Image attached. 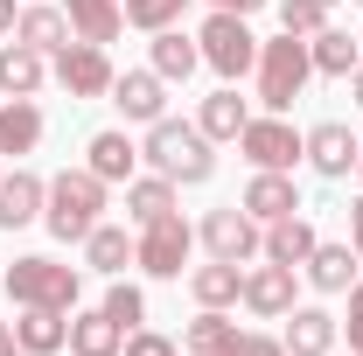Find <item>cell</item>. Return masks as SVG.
<instances>
[{
    "label": "cell",
    "mask_w": 363,
    "mask_h": 356,
    "mask_svg": "<svg viewBox=\"0 0 363 356\" xmlns=\"http://www.w3.org/2000/svg\"><path fill=\"white\" fill-rule=\"evenodd\" d=\"M210 147H217V140L203 133V126H189V119H154L140 161H154V175H168L175 189H196V182L217 175V154H210Z\"/></svg>",
    "instance_id": "cell-1"
},
{
    "label": "cell",
    "mask_w": 363,
    "mask_h": 356,
    "mask_svg": "<svg viewBox=\"0 0 363 356\" xmlns=\"http://www.w3.org/2000/svg\"><path fill=\"white\" fill-rule=\"evenodd\" d=\"M98 210H105V182L91 175V168H63V175L49 182L43 223H49L56 245H84L91 230H98Z\"/></svg>",
    "instance_id": "cell-2"
},
{
    "label": "cell",
    "mask_w": 363,
    "mask_h": 356,
    "mask_svg": "<svg viewBox=\"0 0 363 356\" xmlns=\"http://www.w3.org/2000/svg\"><path fill=\"white\" fill-rule=\"evenodd\" d=\"M77 294H84V272L56 266V259H43V252H28V259L7 266V301H14V308H56V314H70Z\"/></svg>",
    "instance_id": "cell-3"
},
{
    "label": "cell",
    "mask_w": 363,
    "mask_h": 356,
    "mask_svg": "<svg viewBox=\"0 0 363 356\" xmlns=\"http://www.w3.org/2000/svg\"><path fill=\"white\" fill-rule=\"evenodd\" d=\"M308 77H315V56H308L301 35L279 28V43H259V105H266V112H286V105L308 91Z\"/></svg>",
    "instance_id": "cell-4"
},
{
    "label": "cell",
    "mask_w": 363,
    "mask_h": 356,
    "mask_svg": "<svg viewBox=\"0 0 363 356\" xmlns=\"http://www.w3.org/2000/svg\"><path fill=\"white\" fill-rule=\"evenodd\" d=\"M196 49H203V63H210L224 84H238L245 70H259V35L245 28V14H217V7H210V21H203Z\"/></svg>",
    "instance_id": "cell-5"
},
{
    "label": "cell",
    "mask_w": 363,
    "mask_h": 356,
    "mask_svg": "<svg viewBox=\"0 0 363 356\" xmlns=\"http://www.w3.org/2000/svg\"><path fill=\"white\" fill-rule=\"evenodd\" d=\"M189 252H196V230L182 223V210H168V217H154V223H140V238H133V266L147 272V279H182Z\"/></svg>",
    "instance_id": "cell-6"
},
{
    "label": "cell",
    "mask_w": 363,
    "mask_h": 356,
    "mask_svg": "<svg viewBox=\"0 0 363 356\" xmlns=\"http://www.w3.org/2000/svg\"><path fill=\"white\" fill-rule=\"evenodd\" d=\"M203 245H210V259L252 266V259L266 252V223L245 217V203H224V210H210V217H203Z\"/></svg>",
    "instance_id": "cell-7"
},
{
    "label": "cell",
    "mask_w": 363,
    "mask_h": 356,
    "mask_svg": "<svg viewBox=\"0 0 363 356\" xmlns=\"http://www.w3.org/2000/svg\"><path fill=\"white\" fill-rule=\"evenodd\" d=\"M238 147H245V161H252V168H279V175H286V168L308 154V133H294L279 112H266V119H245Z\"/></svg>",
    "instance_id": "cell-8"
},
{
    "label": "cell",
    "mask_w": 363,
    "mask_h": 356,
    "mask_svg": "<svg viewBox=\"0 0 363 356\" xmlns=\"http://www.w3.org/2000/svg\"><path fill=\"white\" fill-rule=\"evenodd\" d=\"M112 77H119V70H112V56L98 43H77V35H70V43L56 49V84L70 91V98H105Z\"/></svg>",
    "instance_id": "cell-9"
},
{
    "label": "cell",
    "mask_w": 363,
    "mask_h": 356,
    "mask_svg": "<svg viewBox=\"0 0 363 356\" xmlns=\"http://www.w3.org/2000/svg\"><path fill=\"white\" fill-rule=\"evenodd\" d=\"M357 154H363V140L350 133L342 119H321V126H308V154H301V161H308L315 175L342 182V175H350V168H357Z\"/></svg>",
    "instance_id": "cell-10"
},
{
    "label": "cell",
    "mask_w": 363,
    "mask_h": 356,
    "mask_svg": "<svg viewBox=\"0 0 363 356\" xmlns=\"http://www.w3.org/2000/svg\"><path fill=\"white\" fill-rule=\"evenodd\" d=\"M245 308L259 314V321H286L294 314V266H245V294H238Z\"/></svg>",
    "instance_id": "cell-11"
},
{
    "label": "cell",
    "mask_w": 363,
    "mask_h": 356,
    "mask_svg": "<svg viewBox=\"0 0 363 356\" xmlns=\"http://www.w3.org/2000/svg\"><path fill=\"white\" fill-rule=\"evenodd\" d=\"M112 105H119L133 126H154V119H168V77H154V70H119V77H112Z\"/></svg>",
    "instance_id": "cell-12"
},
{
    "label": "cell",
    "mask_w": 363,
    "mask_h": 356,
    "mask_svg": "<svg viewBox=\"0 0 363 356\" xmlns=\"http://www.w3.org/2000/svg\"><path fill=\"white\" fill-rule=\"evenodd\" d=\"M245 217H259V223H279V217H294L301 210V189H294V175H279V168H252V182H245Z\"/></svg>",
    "instance_id": "cell-13"
},
{
    "label": "cell",
    "mask_w": 363,
    "mask_h": 356,
    "mask_svg": "<svg viewBox=\"0 0 363 356\" xmlns=\"http://www.w3.org/2000/svg\"><path fill=\"white\" fill-rule=\"evenodd\" d=\"M49 203V182L28 175V168H14V175H0V230H21V223H35Z\"/></svg>",
    "instance_id": "cell-14"
},
{
    "label": "cell",
    "mask_w": 363,
    "mask_h": 356,
    "mask_svg": "<svg viewBox=\"0 0 363 356\" xmlns=\"http://www.w3.org/2000/svg\"><path fill=\"white\" fill-rule=\"evenodd\" d=\"M84 168L98 182H105V189H112V182H133V168H140V147L126 133H119V126H105V133H91V147H84Z\"/></svg>",
    "instance_id": "cell-15"
},
{
    "label": "cell",
    "mask_w": 363,
    "mask_h": 356,
    "mask_svg": "<svg viewBox=\"0 0 363 356\" xmlns=\"http://www.w3.org/2000/svg\"><path fill=\"white\" fill-rule=\"evenodd\" d=\"M335 335H342V321H335L328 308H294L279 343H286V356H328V350H335Z\"/></svg>",
    "instance_id": "cell-16"
},
{
    "label": "cell",
    "mask_w": 363,
    "mask_h": 356,
    "mask_svg": "<svg viewBox=\"0 0 363 356\" xmlns=\"http://www.w3.org/2000/svg\"><path fill=\"white\" fill-rule=\"evenodd\" d=\"M35 147H43V105L35 98H7L0 105V161L35 154Z\"/></svg>",
    "instance_id": "cell-17"
},
{
    "label": "cell",
    "mask_w": 363,
    "mask_h": 356,
    "mask_svg": "<svg viewBox=\"0 0 363 356\" xmlns=\"http://www.w3.org/2000/svg\"><path fill=\"white\" fill-rule=\"evenodd\" d=\"M63 14H70V35L77 43H119V28H126V7L119 0H63Z\"/></svg>",
    "instance_id": "cell-18"
},
{
    "label": "cell",
    "mask_w": 363,
    "mask_h": 356,
    "mask_svg": "<svg viewBox=\"0 0 363 356\" xmlns=\"http://www.w3.org/2000/svg\"><path fill=\"white\" fill-rule=\"evenodd\" d=\"M126 350V328L112 321L105 308H70V356H119Z\"/></svg>",
    "instance_id": "cell-19"
},
{
    "label": "cell",
    "mask_w": 363,
    "mask_h": 356,
    "mask_svg": "<svg viewBox=\"0 0 363 356\" xmlns=\"http://www.w3.org/2000/svg\"><path fill=\"white\" fill-rule=\"evenodd\" d=\"M321 238H315V223L301 217V210H294V217H279V223H266V252H259V259H272V266H308V252H315Z\"/></svg>",
    "instance_id": "cell-20"
},
{
    "label": "cell",
    "mask_w": 363,
    "mask_h": 356,
    "mask_svg": "<svg viewBox=\"0 0 363 356\" xmlns=\"http://www.w3.org/2000/svg\"><path fill=\"white\" fill-rule=\"evenodd\" d=\"M14 343L28 356H56V350H70V314H56V308H21V321H14Z\"/></svg>",
    "instance_id": "cell-21"
},
{
    "label": "cell",
    "mask_w": 363,
    "mask_h": 356,
    "mask_svg": "<svg viewBox=\"0 0 363 356\" xmlns=\"http://www.w3.org/2000/svg\"><path fill=\"white\" fill-rule=\"evenodd\" d=\"M43 70H49L43 49L0 43V91H7V98H35V91H43Z\"/></svg>",
    "instance_id": "cell-22"
},
{
    "label": "cell",
    "mask_w": 363,
    "mask_h": 356,
    "mask_svg": "<svg viewBox=\"0 0 363 356\" xmlns=\"http://www.w3.org/2000/svg\"><path fill=\"white\" fill-rule=\"evenodd\" d=\"M154 77H168V84H189L196 70H203V49H196V35H182V28H161L154 35V63H147Z\"/></svg>",
    "instance_id": "cell-23"
},
{
    "label": "cell",
    "mask_w": 363,
    "mask_h": 356,
    "mask_svg": "<svg viewBox=\"0 0 363 356\" xmlns=\"http://www.w3.org/2000/svg\"><path fill=\"white\" fill-rule=\"evenodd\" d=\"M14 43L56 56V49L70 43V14H63V7H21V14H14Z\"/></svg>",
    "instance_id": "cell-24"
},
{
    "label": "cell",
    "mask_w": 363,
    "mask_h": 356,
    "mask_svg": "<svg viewBox=\"0 0 363 356\" xmlns=\"http://www.w3.org/2000/svg\"><path fill=\"white\" fill-rule=\"evenodd\" d=\"M301 272L315 279L321 294H350V287H357V245H315Z\"/></svg>",
    "instance_id": "cell-25"
},
{
    "label": "cell",
    "mask_w": 363,
    "mask_h": 356,
    "mask_svg": "<svg viewBox=\"0 0 363 356\" xmlns=\"http://www.w3.org/2000/svg\"><path fill=\"white\" fill-rule=\"evenodd\" d=\"M189 294H196V308H230V301L245 294V266H230V259H210V266L189 272Z\"/></svg>",
    "instance_id": "cell-26"
},
{
    "label": "cell",
    "mask_w": 363,
    "mask_h": 356,
    "mask_svg": "<svg viewBox=\"0 0 363 356\" xmlns=\"http://www.w3.org/2000/svg\"><path fill=\"white\" fill-rule=\"evenodd\" d=\"M245 119H252V105L238 98V84L210 91V98H203V112H196V126H203L210 140H238V133H245Z\"/></svg>",
    "instance_id": "cell-27"
},
{
    "label": "cell",
    "mask_w": 363,
    "mask_h": 356,
    "mask_svg": "<svg viewBox=\"0 0 363 356\" xmlns=\"http://www.w3.org/2000/svg\"><path fill=\"white\" fill-rule=\"evenodd\" d=\"M230 343H238V321L224 308H196V321L182 328V350L189 356H224Z\"/></svg>",
    "instance_id": "cell-28"
},
{
    "label": "cell",
    "mask_w": 363,
    "mask_h": 356,
    "mask_svg": "<svg viewBox=\"0 0 363 356\" xmlns=\"http://www.w3.org/2000/svg\"><path fill=\"white\" fill-rule=\"evenodd\" d=\"M308 56H315L321 77H350L363 63V35H342V28H321V35H308Z\"/></svg>",
    "instance_id": "cell-29"
},
{
    "label": "cell",
    "mask_w": 363,
    "mask_h": 356,
    "mask_svg": "<svg viewBox=\"0 0 363 356\" xmlns=\"http://www.w3.org/2000/svg\"><path fill=\"white\" fill-rule=\"evenodd\" d=\"M175 210V182L168 175H133L126 182V217L133 223H154V217H168Z\"/></svg>",
    "instance_id": "cell-30"
},
{
    "label": "cell",
    "mask_w": 363,
    "mask_h": 356,
    "mask_svg": "<svg viewBox=\"0 0 363 356\" xmlns=\"http://www.w3.org/2000/svg\"><path fill=\"white\" fill-rule=\"evenodd\" d=\"M84 259H91V272H112V279H119V272L133 266V238H126L119 223H98L84 238Z\"/></svg>",
    "instance_id": "cell-31"
},
{
    "label": "cell",
    "mask_w": 363,
    "mask_h": 356,
    "mask_svg": "<svg viewBox=\"0 0 363 356\" xmlns=\"http://www.w3.org/2000/svg\"><path fill=\"white\" fill-rule=\"evenodd\" d=\"M279 28L308 43V35H321V28H328V7H321V0H279Z\"/></svg>",
    "instance_id": "cell-32"
},
{
    "label": "cell",
    "mask_w": 363,
    "mask_h": 356,
    "mask_svg": "<svg viewBox=\"0 0 363 356\" xmlns=\"http://www.w3.org/2000/svg\"><path fill=\"white\" fill-rule=\"evenodd\" d=\"M182 7H189V0H126V21L147 28V35H161V28H175V21H182Z\"/></svg>",
    "instance_id": "cell-33"
},
{
    "label": "cell",
    "mask_w": 363,
    "mask_h": 356,
    "mask_svg": "<svg viewBox=\"0 0 363 356\" xmlns=\"http://www.w3.org/2000/svg\"><path fill=\"white\" fill-rule=\"evenodd\" d=\"M105 314H112V321H119V328L133 335L140 321H147V294H140V287H126V279H119V287L105 294Z\"/></svg>",
    "instance_id": "cell-34"
},
{
    "label": "cell",
    "mask_w": 363,
    "mask_h": 356,
    "mask_svg": "<svg viewBox=\"0 0 363 356\" xmlns=\"http://www.w3.org/2000/svg\"><path fill=\"white\" fill-rule=\"evenodd\" d=\"M224 356H286V343H279V335H252V328H238V343H230Z\"/></svg>",
    "instance_id": "cell-35"
},
{
    "label": "cell",
    "mask_w": 363,
    "mask_h": 356,
    "mask_svg": "<svg viewBox=\"0 0 363 356\" xmlns=\"http://www.w3.org/2000/svg\"><path fill=\"white\" fill-rule=\"evenodd\" d=\"M119 356H182L175 343H168V335H154V328H133V335H126V350Z\"/></svg>",
    "instance_id": "cell-36"
},
{
    "label": "cell",
    "mask_w": 363,
    "mask_h": 356,
    "mask_svg": "<svg viewBox=\"0 0 363 356\" xmlns=\"http://www.w3.org/2000/svg\"><path fill=\"white\" fill-rule=\"evenodd\" d=\"M342 328H350V356H357L363 350V279L350 287V321H342Z\"/></svg>",
    "instance_id": "cell-37"
},
{
    "label": "cell",
    "mask_w": 363,
    "mask_h": 356,
    "mask_svg": "<svg viewBox=\"0 0 363 356\" xmlns=\"http://www.w3.org/2000/svg\"><path fill=\"white\" fill-rule=\"evenodd\" d=\"M210 7H217V14H259L266 0H210Z\"/></svg>",
    "instance_id": "cell-38"
},
{
    "label": "cell",
    "mask_w": 363,
    "mask_h": 356,
    "mask_svg": "<svg viewBox=\"0 0 363 356\" xmlns=\"http://www.w3.org/2000/svg\"><path fill=\"white\" fill-rule=\"evenodd\" d=\"M350 245H357V259H363V196H357V210H350Z\"/></svg>",
    "instance_id": "cell-39"
},
{
    "label": "cell",
    "mask_w": 363,
    "mask_h": 356,
    "mask_svg": "<svg viewBox=\"0 0 363 356\" xmlns=\"http://www.w3.org/2000/svg\"><path fill=\"white\" fill-rule=\"evenodd\" d=\"M14 14H21V7H14V0H0V35H14Z\"/></svg>",
    "instance_id": "cell-40"
},
{
    "label": "cell",
    "mask_w": 363,
    "mask_h": 356,
    "mask_svg": "<svg viewBox=\"0 0 363 356\" xmlns=\"http://www.w3.org/2000/svg\"><path fill=\"white\" fill-rule=\"evenodd\" d=\"M21 343H14V321H0V356H14Z\"/></svg>",
    "instance_id": "cell-41"
},
{
    "label": "cell",
    "mask_w": 363,
    "mask_h": 356,
    "mask_svg": "<svg viewBox=\"0 0 363 356\" xmlns=\"http://www.w3.org/2000/svg\"><path fill=\"white\" fill-rule=\"evenodd\" d=\"M350 91H357V105H363V63H357V70H350Z\"/></svg>",
    "instance_id": "cell-42"
},
{
    "label": "cell",
    "mask_w": 363,
    "mask_h": 356,
    "mask_svg": "<svg viewBox=\"0 0 363 356\" xmlns=\"http://www.w3.org/2000/svg\"><path fill=\"white\" fill-rule=\"evenodd\" d=\"M357 175H363V154H357Z\"/></svg>",
    "instance_id": "cell-43"
},
{
    "label": "cell",
    "mask_w": 363,
    "mask_h": 356,
    "mask_svg": "<svg viewBox=\"0 0 363 356\" xmlns=\"http://www.w3.org/2000/svg\"><path fill=\"white\" fill-rule=\"evenodd\" d=\"M321 7H335V0H321Z\"/></svg>",
    "instance_id": "cell-44"
},
{
    "label": "cell",
    "mask_w": 363,
    "mask_h": 356,
    "mask_svg": "<svg viewBox=\"0 0 363 356\" xmlns=\"http://www.w3.org/2000/svg\"><path fill=\"white\" fill-rule=\"evenodd\" d=\"M0 175H7V161H0Z\"/></svg>",
    "instance_id": "cell-45"
},
{
    "label": "cell",
    "mask_w": 363,
    "mask_h": 356,
    "mask_svg": "<svg viewBox=\"0 0 363 356\" xmlns=\"http://www.w3.org/2000/svg\"><path fill=\"white\" fill-rule=\"evenodd\" d=\"M14 356H28V350H14Z\"/></svg>",
    "instance_id": "cell-46"
},
{
    "label": "cell",
    "mask_w": 363,
    "mask_h": 356,
    "mask_svg": "<svg viewBox=\"0 0 363 356\" xmlns=\"http://www.w3.org/2000/svg\"><path fill=\"white\" fill-rule=\"evenodd\" d=\"M357 7H363V0H357Z\"/></svg>",
    "instance_id": "cell-47"
},
{
    "label": "cell",
    "mask_w": 363,
    "mask_h": 356,
    "mask_svg": "<svg viewBox=\"0 0 363 356\" xmlns=\"http://www.w3.org/2000/svg\"><path fill=\"white\" fill-rule=\"evenodd\" d=\"M328 356H335V350H328Z\"/></svg>",
    "instance_id": "cell-48"
},
{
    "label": "cell",
    "mask_w": 363,
    "mask_h": 356,
    "mask_svg": "<svg viewBox=\"0 0 363 356\" xmlns=\"http://www.w3.org/2000/svg\"><path fill=\"white\" fill-rule=\"evenodd\" d=\"M357 356H363V350H357Z\"/></svg>",
    "instance_id": "cell-49"
}]
</instances>
